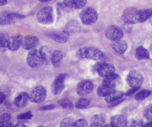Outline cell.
Returning <instances> with one entry per match:
<instances>
[{"mask_svg": "<svg viewBox=\"0 0 152 127\" xmlns=\"http://www.w3.org/2000/svg\"><path fill=\"white\" fill-rule=\"evenodd\" d=\"M76 56L81 59H92L100 60L104 57L103 53L96 48H82L76 53Z\"/></svg>", "mask_w": 152, "mask_h": 127, "instance_id": "6da1fadb", "label": "cell"}, {"mask_svg": "<svg viewBox=\"0 0 152 127\" xmlns=\"http://www.w3.org/2000/svg\"><path fill=\"white\" fill-rule=\"evenodd\" d=\"M45 59L41 52L38 50H33L28 54L27 57V62L31 68H38L43 65Z\"/></svg>", "mask_w": 152, "mask_h": 127, "instance_id": "7a4b0ae2", "label": "cell"}, {"mask_svg": "<svg viewBox=\"0 0 152 127\" xmlns=\"http://www.w3.org/2000/svg\"><path fill=\"white\" fill-rule=\"evenodd\" d=\"M81 20L82 22L85 25H91L96 22L98 19V14L94 9L91 8H87L83 10L81 13Z\"/></svg>", "mask_w": 152, "mask_h": 127, "instance_id": "3957f363", "label": "cell"}, {"mask_svg": "<svg viewBox=\"0 0 152 127\" xmlns=\"http://www.w3.org/2000/svg\"><path fill=\"white\" fill-rule=\"evenodd\" d=\"M127 82L131 88L139 89L143 82V77L139 71H131L127 77Z\"/></svg>", "mask_w": 152, "mask_h": 127, "instance_id": "277c9868", "label": "cell"}, {"mask_svg": "<svg viewBox=\"0 0 152 127\" xmlns=\"http://www.w3.org/2000/svg\"><path fill=\"white\" fill-rule=\"evenodd\" d=\"M28 96L29 100L33 103H40L46 99V91L44 87L37 86L31 91Z\"/></svg>", "mask_w": 152, "mask_h": 127, "instance_id": "5b68a950", "label": "cell"}, {"mask_svg": "<svg viewBox=\"0 0 152 127\" xmlns=\"http://www.w3.org/2000/svg\"><path fill=\"white\" fill-rule=\"evenodd\" d=\"M37 20L42 24H49L52 22V8L50 7H46L40 10L37 14Z\"/></svg>", "mask_w": 152, "mask_h": 127, "instance_id": "8992f818", "label": "cell"}, {"mask_svg": "<svg viewBox=\"0 0 152 127\" xmlns=\"http://www.w3.org/2000/svg\"><path fill=\"white\" fill-rule=\"evenodd\" d=\"M105 35L108 39L111 41H116L122 39L123 36V32L119 28V27L116 25H110L106 29Z\"/></svg>", "mask_w": 152, "mask_h": 127, "instance_id": "52a82bcc", "label": "cell"}, {"mask_svg": "<svg viewBox=\"0 0 152 127\" xmlns=\"http://www.w3.org/2000/svg\"><path fill=\"white\" fill-rule=\"evenodd\" d=\"M138 14L139 11L134 8H128L124 11L123 20L125 22L128 24H134L138 22Z\"/></svg>", "mask_w": 152, "mask_h": 127, "instance_id": "ba28073f", "label": "cell"}, {"mask_svg": "<svg viewBox=\"0 0 152 127\" xmlns=\"http://www.w3.org/2000/svg\"><path fill=\"white\" fill-rule=\"evenodd\" d=\"M66 74H59L52 83V91L55 94H59L62 92L65 87Z\"/></svg>", "mask_w": 152, "mask_h": 127, "instance_id": "9c48e42d", "label": "cell"}, {"mask_svg": "<svg viewBox=\"0 0 152 127\" xmlns=\"http://www.w3.org/2000/svg\"><path fill=\"white\" fill-rule=\"evenodd\" d=\"M93 89V84L88 80H84L78 84L77 87V92L79 95L84 96L90 94Z\"/></svg>", "mask_w": 152, "mask_h": 127, "instance_id": "30bf717a", "label": "cell"}, {"mask_svg": "<svg viewBox=\"0 0 152 127\" xmlns=\"http://www.w3.org/2000/svg\"><path fill=\"white\" fill-rule=\"evenodd\" d=\"M98 73L100 76L104 77H108V76L111 75V74H114V71H115V68L114 66L111 64H102V65H99L97 69Z\"/></svg>", "mask_w": 152, "mask_h": 127, "instance_id": "8fae6325", "label": "cell"}, {"mask_svg": "<svg viewBox=\"0 0 152 127\" xmlns=\"http://www.w3.org/2000/svg\"><path fill=\"white\" fill-rule=\"evenodd\" d=\"M38 44V39L36 36H27L23 40V47L26 50H31L36 48Z\"/></svg>", "mask_w": 152, "mask_h": 127, "instance_id": "7c38bea8", "label": "cell"}, {"mask_svg": "<svg viewBox=\"0 0 152 127\" xmlns=\"http://www.w3.org/2000/svg\"><path fill=\"white\" fill-rule=\"evenodd\" d=\"M111 46H112L113 49L116 53L119 54L125 53L127 50V48H128L126 42L122 40V39H119V40L116 41H112Z\"/></svg>", "mask_w": 152, "mask_h": 127, "instance_id": "4fadbf2b", "label": "cell"}, {"mask_svg": "<svg viewBox=\"0 0 152 127\" xmlns=\"http://www.w3.org/2000/svg\"><path fill=\"white\" fill-rule=\"evenodd\" d=\"M23 37L20 36H15L8 40V49L11 51H17L23 45Z\"/></svg>", "mask_w": 152, "mask_h": 127, "instance_id": "5bb4252c", "label": "cell"}, {"mask_svg": "<svg viewBox=\"0 0 152 127\" xmlns=\"http://www.w3.org/2000/svg\"><path fill=\"white\" fill-rule=\"evenodd\" d=\"M29 100V96L27 93L23 92L19 94L14 100V105L17 107L23 108L28 104Z\"/></svg>", "mask_w": 152, "mask_h": 127, "instance_id": "9a60e30c", "label": "cell"}, {"mask_svg": "<svg viewBox=\"0 0 152 127\" xmlns=\"http://www.w3.org/2000/svg\"><path fill=\"white\" fill-rule=\"evenodd\" d=\"M87 3V0H64V4L67 7L75 9L84 8Z\"/></svg>", "mask_w": 152, "mask_h": 127, "instance_id": "2e32d148", "label": "cell"}, {"mask_svg": "<svg viewBox=\"0 0 152 127\" xmlns=\"http://www.w3.org/2000/svg\"><path fill=\"white\" fill-rule=\"evenodd\" d=\"M119 82H120V78H119V75L113 74L108 77H105L103 84L107 85V86L112 87V88H115V86L119 84Z\"/></svg>", "mask_w": 152, "mask_h": 127, "instance_id": "e0dca14e", "label": "cell"}, {"mask_svg": "<svg viewBox=\"0 0 152 127\" xmlns=\"http://www.w3.org/2000/svg\"><path fill=\"white\" fill-rule=\"evenodd\" d=\"M127 120L123 115H115L110 120V124L115 127H125Z\"/></svg>", "mask_w": 152, "mask_h": 127, "instance_id": "ac0fdd59", "label": "cell"}, {"mask_svg": "<svg viewBox=\"0 0 152 127\" xmlns=\"http://www.w3.org/2000/svg\"><path fill=\"white\" fill-rule=\"evenodd\" d=\"M113 91L114 88H112V87L108 86L107 85L103 84L100 87H99L97 90V94L100 97H107V96L109 95Z\"/></svg>", "mask_w": 152, "mask_h": 127, "instance_id": "d6986e66", "label": "cell"}, {"mask_svg": "<svg viewBox=\"0 0 152 127\" xmlns=\"http://www.w3.org/2000/svg\"><path fill=\"white\" fill-rule=\"evenodd\" d=\"M152 17V9H145L139 11L138 22H144Z\"/></svg>", "mask_w": 152, "mask_h": 127, "instance_id": "ffe728a7", "label": "cell"}, {"mask_svg": "<svg viewBox=\"0 0 152 127\" xmlns=\"http://www.w3.org/2000/svg\"><path fill=\"white\" fill-rule=\"evenodd\" d=\"M50 37L58 42H65L68 39V33L66 32H58L53 33L50 35Z\"/></svg>", "mask_w": 152, "mask_h": 127, "instance_id": "44dd1931", "label": "cell"}, {"mask_svg": "<svg viewBox=\"0 0 152 127\" xmlns=\"http://www.w3.org/2000/svg\"><path fill=\"white\" fill-rule=\"evenodd\" d=\"M123 95V93L120 91H115L114 90L112 93L105 97V100L107 103H113V102L116 101V100H119L121 97Z\"/></svg>", "mask_w": 152, "mask_h": 127, "instance_id": "7402d4cb", "label": "cell"}, {"mask_svg": "<svg viewBox=\"0 0 152 127\" xmlns=\"http://www.w3.org/2000/svg\"><path fill=\"white\" fill-rule=\"evenodd\" d=\"M14 20L13 14L2 12L0 13V25H8L12 22Z\"/></svg>", "mask_w": 152, "mask_h": 127, "instance_id": "603a6c76", "label": "cell"}, {"mask_svg": "<svg viewBox=\"0 0 152 127\" xmlns=\"http://www.w3.org/2000/svg\"><path fill=\"white\" fill-rule=\"evenodd\" d=\"M136 57L140 60H146L149 57V53L145 48L139 47L136 50Z\"/></svg>", "mask_w": 152, "mask_h": 127, "instance_id": "cb8c5ba5", "label": "cell"}, {"mask_svg": "<svg viewBox=\"0 0 152 127\" xmlns=\"http://www.w3.org/2000/svg\"><path fill=\"white\" fill-rule=\"evenodd\" d=\"M8 40L9 39L7 36L0 35V52H5L8 49Z\"/></svg>", "mask_w": 152, "mask_h": 127, "instance_id": "d4e9b609", "label": "cell"}, {"mask_svg": "<svg viewBox=\"0 0 152 127\" xmlns=\"http://www.w3.org/2000/svg\"><path fill=\"white\" fill-rule=\"evenodd\" d=\"M64 54L61 51H55L52 54V62L54 65H57L60 62V61L62 60Z\"/></svg>", "mask_w": 152, "mask_h": 127, "instance_id": "484cf974", "label": "cell"}, {"mask_svg": "<svg viewBox=\"0 0 152 127\" xmlns=\"http://www.w3.org/2000/svg\"><path fill=\"white\" fill-rule=\"evenodd\" d=\"M143 123L140 120L132 119L129 121H127L125 127H142Z\"/></svg>", "mask_w": 152, "mask_h": 127, "instance_id": "4316f807", "label": "cell"}, {"mask_svg": "<svg viewBox=\"0 0 152 127\" xmlns=\"http://www.w3.org/2000/svg\"><path fill=\"white\" fill-rule=\"evenodd\" d=\"M151 94V92L148 90H142L141 91L136 94L135 99L137 100H142L148 97Z\"/></svg>", "mask_w": 152, "mask_h": 127, "instance_id": "83f0119b", "label": "cell"}, {"mask_svg": "<svg viewBox=\"0 0 152 127\" xmlns=\"http://www.w3.org/2000/svg\"><path fill=\"white\" fill-rule=\"evenodd\" d=\"M90 105V101L87 99L81 98L78 100V102L76 103L75 106L78 109H85L87 106Z\"/></svg>", "mask_w": 152, "mask_h": 127, "instance_id": "f1b7e54d", "label": "cell"}, {"mask_svg": "<svg viewBox=\"0 0 152 127\" xmlns=\"http://www.w3.org/2000/svg\"><path fill=\"white\" fill-rule=\"evenodd\" d=\"M60 127H75V122L72 118H66L61 121Z\"/></svg>", "mask_w": 152, "mask_h": 127, "instance_id": "f546056e", "label": "cell"}, {"mask_svg": "<svg viewBox=\"0 0 152 127\" xmlns=\"http://www.w3.org/2000/svg\"><path fill=\"white\" fill-rule=\"evenodd\" d=\"M92 123H95L100 124V125L103 126L104 123V118L102 116V115H95L94 117H93L91 120Z\"/></svg>", "mask_w": 152, "mask_h": 127, "instance_id": "4dcf8cb0", "label": "cell"}, {"mask_svg": "<svg viewBox=\"0 0 152 127\" xmlns=\"http://www.w3.org/2000/svg\"><path fill=\"white\" fill-rule=\"evenodd\" d=\"M58 103L64 109H72V102L70 100H67V99L60 100L58 101Z\"/></svg>", "mask_w": 152, "mask_h": 127, "instance_id": "1f68e13d", "label": "cell"}, {"mask_svg": "<svg viewBox=\"0 0 152 127\" xmlns=\"http://www.w3.org/2000/svg\"><path fill=\"white\" fill-rule=\"evenodd\" d=\"M78 27V23L75 22L74 25H72V22L69 23V25L68 26H67V30L66 32L68 34H69V33H74V32H76L77 31V28Z\"/></svg>", "mask_w": 152, "mask_h": 127, "instance_id": "d6a6232c", "label": "cell"}, {"mask_svg": "<svg viewBox=\"0 0 152 127\" xmlns=\"http://www.w3.org/2000/svg\"><path fill=\"white\" fill-rule=\"evenodd\" d=\"M145 117L149 120H152V104L148 106L145 110Z\"/></svg>", "mask_w": 152, "mask_h": 127, "instance_id": "836d02e7", "label": "cell"}, {"mask_svg": "<svg viewBox=\"0 0 152 127\" xmlns=\"http://www.w3.org/2000/svg\"><path fill=\"white\" fill-rule=\"evenodd\" d=\"M75 127H89L87 122L84 119H79L75 122Z\"/></svg>", "mask_w": 152, "mask_h": 127, "instance_id": "e575fe53", "label": "cell"}, {"mask_svg": "<svg viewBox=\"0 0 152 127\" xmlns=\"http://www.w3.org/2000/svg\"><path fill=\"white\" fill-rule=\"evenodd\" d=\"M32 118V114L31 112H26V113L21 114L18 116V119L20 120H29Z\"/></svg>", "mask_w": 152, "mask_h": 127, "instance_id": "d590c367", "label": "cell"}, {"mask_svg": "<svg viewBox=\"0 0 152 127\" xmlns=\"http://www.w3.org/2000/svg\"><path fill=\"white\" fill-rule=\"evenodd\" d=\"M11 119V116L8 114H4L0 117V122H8Z\"/></svg>", "mask_w": 152, "mask_h": 127, "instance_id": "8d00e7d4", "label": "cell"}, {"mask_svg": "<svg viewBox=\"0 0 152 127\" xmlns=\"http://www.w3.org/2000/svg\"><path fill=\"white\" fill-rule=\"evenodd\" d=\"M5 100V94L2 92H0V104H2Z\"/></svg>", "mask_w": 152, "mask_h": 127, "instance_id": "74e56055", "label": "cell"}, {"mask_svg": "<svg viewBox=\"0 0 152 127\" xmlns=\"http://www.w3.org/2000/svg\"><path fill=\"white\" fill-rule=\"evenodd\" d=\"M138 89H137V88H132V89L129 90V91L127 92L126 94H127V95H131V94H133V93H134L135 91H137Z\"/></svg>", "mask_w": 152, "mask_h": 127, "instance_id": "f35d334b", "label": "cell"}, {"mask_svg": "<svg viewBox=\"0 0 152 127\" xmlns=\"http://www.w3.org/2000/svg\"><path fill=\"white\" fill-rule=\"evenodd\" d=\"M90 127H103V126L100 125V124L95 123H92L91 125H90Z\"/></svg>", "mask_w": 152, "mask_h": 127, "instance_id": "ab89813d", "label": "cell"}, {"mask_svg": "<svg viewBox=\"0 0 152 127\" xmlns=\"http://www.w3.org/2000/svg\"><path fill=\"white\" fill-rule=\"evenodd\" d=\"M142 127H152V121H151V122L145 123V125H143Z\"/></svg>", "mask_w": 152, "mask_h": 127, "instance_id": "60d3db41", "label": "cell"}, {"mask_svg": "<svg viewBox=\"0 0 152 127\" xmlns=\"http://www.w3.org/2000/svg\"><path fill=\"white\" fill-rule=\"evenodd\" d=\"M7 3V0H0V5H4Z\"/></svg>", "mask_w": 152, "mask_h": 127, "instance_id": "b9f144b4", "label": "cell"}, {"mask_svg": "<svg viewBox=\"0 0 152 127\" xmlns=\"http://www.w3.org/2000/svg\"><path fill=\"white\" fill-rule=\"evenodd\" d=\"M14 127H26V126L25 125H23V123H18L17 124V125L14 126Z\"/></svg>", "mask_w": 152, "mask_h": 127, "instance_id": "7bdbcfd3", "label": "cell"}, {"mask_svg": "<svg viewBox=\"0 0 152 127\" xmlns=\"http://www.w3.org/2000/svg\"><path fill=\"white\" fill-rule=\"evenodd\" d=\"M53 106H45L44 108H43L42 109H52Z\"/></svg>", "mask_w": 152, "mask_h": 127, "instance_id": "ee69618b", "label": "cell"}, {"mask_svg": "<svg viewBox=\"0 0 152 127\" xmlns=\"http://www.w3.org/2000/svg\"><path fill=\"white\" fill-rule=\"evenodd\" d=\"M103 127H115V126H113L111 125V124H107V125L104 126Z\"/></svg>", "mask_w": 152, "mask_h": 127, "instance_id": "f6af8a7d", "label": "cell"}, {"mask_svg": "<svg viewBox=\"0 0 152 127\" xmlns=\"http://www.w3.org/2000/svg\"><path fill=\"white\" fill-rule=\"evenodd\" d=\"M40 2H49V1H51V0H39Z\"/></svg>", "mask_w": 152, "mask_h": 127, "instance_id": "bcb514c9", "label": "cell"}, {"mask_svg": "<svg viewBox=\"0 0 152 127\" xmlns=\"http://www.w3.org/2000/svg\"><path fill=\"white\" fill-rule=\"evenodd\" d=\"M150 49H151V52H152V44H151V47H150Z\"/></svg>", "mask_w": 152, "mask_h": 127, "instance_id": "7dc6e473", "label": "cell"}, {"mask_svg": "<svg viewBox=\"0 0 152 127\" xmlns=\"http://www.w3.org/2000/svg\"><path fill=\"white\" fill-rule=\"evenodd\" d=\"M151 24H152V20H151Z\"/></svg>", "mask_w": 152, "mask_h": 127, "instance_id": "c3c4849f", "label": "cell"}, {"mask_svg": "<svg viewBox=\"0 0 152 127\" xmlns=\"http://www.w3.org/2000/svg\"><path fill=\"white\" fill-rule=\"evenodd\" d=\"M151 121H152V120H151Z\"/></svg>", "mask_w": 152, "mask_h": 127, "instance_id": "681fc988", "label": "cell"}]
</instances>
